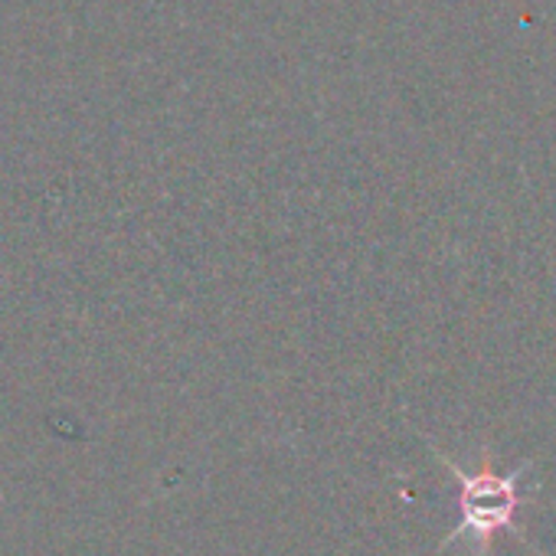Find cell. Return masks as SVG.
Masks as SVG:
<instances>
[{"label":"cell","instance_id":"6da1fadb","mask_svg":"<svg viewBox=\"0 0 556 556\" xmlns=\"http://www.w3.org/2000/svg\"><path fill=\"white\" fill-rule=\"evenodd\" d=\"M445 468L455 475L458 481V507H462V520L458 527L448 533L445 543L458 540V536H475L478 543H491L501 530H510L514 514L520 504H527V497L517 491V481L523 475V468L497 475L491 465V455H481V468L478 471H462L455 462H448L442 455Z\"/></svg>","mask_w":556,"mask_h":556}]
</instances>
